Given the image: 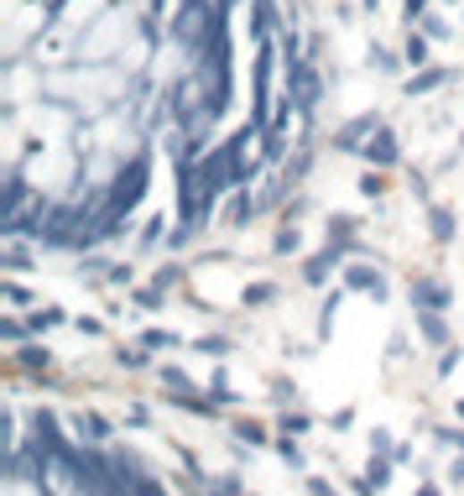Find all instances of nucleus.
Segmentation results:
<instances>
[{
    "label": "nucleus",
    "mask_w": 464,
    "mask_h": 496,
    "mask_svg": "<svg viewBox=\"0 0 464 496\" xmlns=\"http://www.w3.org/2000/svg\"><path fill=\"white\" fill-rule=\"evenodd\" d=\"M329 241L344 251H360V219L355 215H334L329 219Z\"/></svg>",
    "instance_id": "6e6552de"
},
{
    "label": "nucleus",
    "mask_w": 464,
    "mask_h": 496,
    "mask_svg": "<svg viewBox=\"0 0 464 496\" xmlns=\"http://www.w3.org/2000/svg\"><path fill=\"white\" fill-rule=\"evenodd\" d=\"M282 79H287L282 99L292 105V115H313L324 99V73H318L313 53H282Z\"/></svg>",
    "instance_id": "f03ea898"
},
{
    "label": "nucleus",
    "mask_w": 464,
    "mask_h": 496,
    "mask_svg": "<svg viewBox=\"0 0 464 496\" xmlns=\"http://www.w3.org/2000/svg\"><path fill=\"white\" fill-rule=\"evenodd\" d=\"M460 418H464V403H460Z\"/></svg>",
    "instance_id": "a878e982"
},
{
    "label": "nucleus",
    "mask_w": 464,
    "mask_h": 496,
    "mask_svg": "<svg viewBox=\"0 0 464 496\" xmlns=\"http://www.w3.org/2000/svg\"><path fill=\"white\" fill-rule=\"evenodd\" d=\"M460 481H464V460H460Z\"/></svg>",
    "instance_id": "393cba45"
},
{
    "label": "nucleus",
    "mask_w": 464,
    "mask_h": 496,
    "mask_svg": "<svg viewBox=\"0 0 464 496\" xmlns=\"http://www.w3.org/2000/svg\"><path fill=\"white\" fill-rule=\"evenodd\" d=\"M428 11H434V0H402V16L412 21V27H418V21H423Z\"/></svg>",
    "instance_id": "f3484780"
},
{
    "label": "nucleus",
    "mask_w": 464,
    "mask_h": 496,
    "mask_svg": "<svg viewBox=\"0 0 464 496\" xmlns=\"http://www.w3.org/2000/svg\"><path fill=\"white\" fill-rule=\"evenodd\" d=\"M235 439H246V444H272L266 423H256V418H240V423H235Z\"/></svg>",
    "instance_id": "ddd939ff"
},
{
    "label": "nucleus",
    "mask_w": 464,
    "mask_h": 496,
    "mask_svg": "<svg viewBox=\"0 0 464 496\" xmlns=\"http://www.w3.org/2000/svg\"><path fill=\"white\" fill-rule=\"evenodd\" d=\"M360 152L371 157L375 167H397V162H402V147H397V136H392L386 125H375V131H371V141H366Z\"/></svg>",
    "instance_id": "20e7f679"
},
{
    "label": "nucleus",
    "mask_w": 464,
    "mask_h": 496,
    "mask_svg": "<svg viewBox=\"0 0 464 496\" xmlns=\"http://www.w3.org/2000/svg\"><path fill=\"white\" fill-rule=\"evenodd\" d=\"M298 246H303V235H298V230L287 225V230H282V235H277V251H298Z\"/></svg>",
    "instance_id": "412c9836"
},
{
    "label": "nucleus",
    "mask_w": 464,
    "mask_h": 496,
    "mask_svg": "<svg viewBox=\"0 0 464 496\" xmlns=\"http://www.w3.org/2000/svg\"><path fill=\"white\" fill-rule=\"evenodd\" d=\"M418 335L428 345H449V319H443V309H418Z\"/></svg>",
    "instance_id": "0eeeda50"
},
{
    "label": "nucleus",
    "mask_w": 464,
    "mask_h": 496,
    "mask_svg": "<svg viewBox=\"0 0 464 496\" xmlns=\"http://www.w3.org/2000/svg\"><path fill=\"white\" fill-rule=\"evenodd\" d=\"M371 63H375V68H386V73H397V53H392V47H375Z\"/></svg>",
    "instance_id": "aec40b11"
},
{
    "label": "nucleus",
    "mask_w": 464,
    "mask_h": 496,
    "mask_svg": "<svg viewBox=\"0 0 464 496\" xmlns=\"http://www.w3.org/2000/svg\"><path fill=\"white\" fill-rule=\"evenodd\" d=\"M277 293H282L277 282H250L246 293H240V304H250V309H256V304H272Z\"/></svg>",
    "instance_id": "f8f14e48"
},
{
    "label": "nucleus",
    "mask_w": 464,
    "mask_h": 496,
    "mask_svg": "<svg viewBox=\"0 0 464 496\" xmlns=\"http://www.w3.org/2000/svg\"><path fill=\"white\" fill-rule=\"evenodd\" d=\"M454 293L443 278H412V309H449Z\"/></svg>",
    "instance_id": "7ed1b4c3"
},
{
    "label": "nucleus",
    "mask_w": 464,
    "mask_h": 496,
    "mask_svg": "<svg viewBox=\"0 0 464 496\" xmlns=\"http://www.w3.org/2000/svg\"><path fill=\"white\" fill-rule=\"evenodd\" d=\"M443 439H449V444H460V449H464V434H443Z\"/></svg>",
    "instance_id": "5701e85b"
},
{
    "label": "nucleus",
    "mask_w": 464,
    "mask_h": 496,
    "mask_svg": "<svg viewBox=\"0 0 464 496\" xmlns=\"http://www.w3.org/2000/svg\"><path fill=\"white\" fill-rule=\"evenodd\" d=\"M219 5H224V11H235V5H240V0H219Z\"/></svg>",
    "instance_id": "b1692460"
},
{
    "label": "nucleus",
    "mask_w": 464,
    "mask_h": 496,
    "mask_svg": "<svg viewBox=\"0 0 464 496\" xmlns=\"http://www.w3.org/2000/svg\"><path fill=\"white\" fill-rule=\"evenodd\" d=\"M58 324H63V309H37L27 319V329H37V335H42V329H58Z\"/></svg>",
    "instance_id": "2eb2a0df"
},
{
    "label": "nucleus",
    "mask_w": 464,
    "mask_h": 496,
    "mask_svg": "<svg viewBox=\"0 0 464 496\" xmlns=\"http://www.w3.org/2000/svg\"><path fill=\"white\" fill-rule=\"evenodd\" d=\"M73 429L84 434V444H110V423L99 413H73Z\"/></svg>",
    "instance_id": "1a4fd4ad"
},
{
    "label": "nucleus",
    "mask_w": 464,
    "mask_h": 496,
    "mask_svg": "<svg viewBox=\"0 0 464 496\" xmlns=\"http://www.w3.org/2000/svg\"><path fill=\"white\" fill-rule=\"evenodd\" d=\"M438 84H449V68H423V73L407 84V94H428V90H438Z\"/></svg>",
    "instance_id": "9d476101"
},
{
    "label": "nucleus",
    "mask_w": 464,
    "mask_h": 496,
    "mask_svg": "<svg viewBox=\"0 0 464 496\" xmlns=\"http://www.w3.org/2000/svg\"><path fill=\"white\" fill-rule=\"evenodd\" d=\"M402 58L412 63V68H423V63H428V31H412V37H407Z\"/></svg>",
    "instance_id": "9b49d317"
},
{
    "label": "nucleus",
    "mask_w": 464,
    "mask_h": 496,
    "mask_svg": "<svg viewBox=\"0 0 464 496\" xmlns=\"http://www.w3.org/2000/svg\"><path fill=\"white\" fill-rule=\"evenodd\" d=\"M344 256H350V251L329 241V246L318 251V256H308V267H303V282H324L329 272H334V267H344Z\"/></svg>",
    "instance_id": "423d86ee"
},
{
    "label": "nucleus",
    "mask_w": 464,
    "mask_h": 496,
    "mask_svg": "<svg viewBox=\"0 0 464 496\" xmlns=\"http://www.w3.org/2000/svg\"><path fill=\"white\" fill-rule=\"evenodd\" d=\"M428 230H434V241H449V235H454V215L438 204L434 215H428Z\"/></svg>",
    "instance_id": "4468645a"
},
{
    "label": "nucleus",
    "mask_w": 464,
    "mask_h": 496,
    "mask_svg": "<svg viewBox=\"0 0 464 496\" xmlns=\"http://www.w3.org/2000/svg\"><path fill=\"white\" fill-rule=\"evenodd\" d=\"M193 350H198V355H215V361H224V355H230V340H224V335H204Z\"/></svg>",
    "instance_id": "dca6fc26"
},
{
    "label": "nucleus",
    "mask_w": 464,
    "mask_h": 496,
    "mask_svg": "<svg viewBox=\"0 0 464 496\" xmlns=\"http://www.w3.org/2000/svg\"><path fill=\"white\" fill-rule=\"evenodd\" d=\"M141 345H147V350H162V345H173V335H162V329H152V335H147Z\"/></svg>",
    "instance_id": "4be33fe9"
},
{
    "label": "nucleus",
    "mask_w": 464,
    "mask_h": 496,
    "mask_svg": "<svg viewBox=\"0 0 464 496\" xmlns=\"http://www.w3.org/2000/svg\"><path fill=\"white\" fill-rule=\"evenodd\" d=\"M147 188H152V152H131L121 167H115V178L94 184L84 199H89L94 210H105L110 219L131 225V215H136V210H141V199H147Z\"/></svg>",
    "instance_id": "f257e3e1"
},
{
    "label": "nucleus",
    "mask_w": 464,
    "mask_h": 496,
    "mask_svg": "<svg viewBox=\"0 0 464 496\" xmlns=\"http://www.w3.org/2000/svg\"><path fill=\"white\" fill-rule=\"evenodd\" d=\"M423 31H428V37H449V21H443L438 11H428V16H423Z\"/></svg>",
    "instance_id": "6ab92c4d"
},
{
    "label": "nucleus",
    "mask_w": 464,
    "mask_h": 496,
    "mask_svg": "<svg viewBox=\"0 0 464 496\" xmlns=\"http://www.w3.org/2000/svg\"><path fill=\"white\" fill-rule=\"evenodd\" d=\"M313 423H308V413H287L282 418V434H308Z\"/></svg>",
    "instance_id": "a211bd4d"
},
{
    "label": "nucleus",
    "mask_w": 464,
    "mask_h": 496,
    "mask_svg": "<svg viewBox=\"0 0 464 496\" xmlns=\"http://www.w3.org/2000/svg\"><path fill=\"white\" fill-rule=\"evenodd\" d=\"M344 287H350V293H375V298H381V293H386V278L375 272L371 261H344Z\"/></svg>",
    "instance_id": "39448f33"
}]
</instances>
